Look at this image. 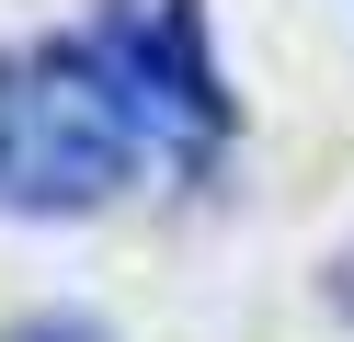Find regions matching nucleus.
<instances>
[{
  "label": "nucleus",
  "instance_id": "nucleus-2",
  "mask_svg": "<svg viewBox=\"0 0 354 342\" xmlns=\"http://www.w3.org/2000/svg\"><path fill=\"white\" fill-rule=\"evenodd\" d=\"M92 68L115 80V103L138 114L149 149H183L206 160L217 137H229V80H217V46H206V0H103L92 35Z\"/></svg>",
  "mask_w": 354,
  "mask_h": 342
},
{
  "label": "nucleus",
  "instance_id": "nucleus-3",
  "mask_svg": "<svg viewBox=\"0 0 354 342\" xmlns=\"http://www.w3.org/2000/svg\"><path fill=\"white\" fill-rule=\"evenodd\" d=\"M0 342H103V331H92L80 308H35V319H12Z\"/></svg>",
  "mask_w": 354,
  "mask_h": 342
},
{
  "label": "nucleus",
  "instance_id": "nucleus-1",
  "mask_svg": "<svg viewBox=\"0 0 354 342\" xmlns=\"http://www.w3.org/2000/svg\"><path fill=\"white\" fill-rule=\"evenodd\" d=\"M138 114L92 68L80 35L0 46V205L12 217H80L138 171Z\"/></svg>",
  "mask_w": 354,
  "mask_h": 342
}]
</instances>
